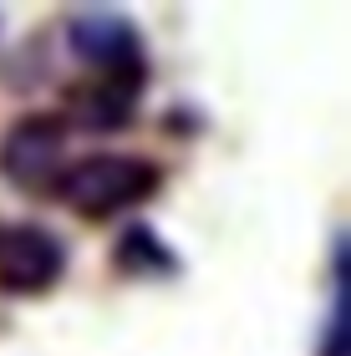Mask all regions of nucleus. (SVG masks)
Segmentation results:
<instances>
[{
  "label": "nucleus",
  "mask_w": 351,
  "mask_h": 356,
  "mask_svg": "<svg viewBox=\"0 0 351 356\" xmlns=\"http://www.w3.org/2000/svg\"><path fill=\"white\" fill-rule=\"evenodd\" d=\"M163 188V168L142 153H87L72 158V168L61 173L56 199L72 209L76 219H117L127 209L148 204L153 193Z\"/></svg>",
  "instance_id": "1"
},
{
  "label": "nucleus",
  "mask_w": 351,
  "mask_h": 356,
  "mask_svg": "<svg viewBox=\"0 0 351 356\" xmlns=\"http://www.w3.org/2000/svg\"><path fill=\"white\" fill-rule=\"evenodd\" d=\"M72 127L56 112H26L0 133V178L21 193H56L61 173L72 168Z\"/></svg>",
  "instance_id": "2"
},
{
  "label": "nucleus",
  "mask_w": 351,
  "mask_h": 356,
  "mask_svg": "<svg viewBox=\"0 0 351 356\" xmlns=\"http://www.w3.org/2000/svg\"><path fill=\"white\" fill-rule=\"evenodd\" d=\"M67 275V239L46 224H0V296H46Z\"/></svg>",
  "instance_id": "3"
},
{
  "label": "nucleus",
  "mask_w": 351,
  "mask_h": 356,
  "mask_svg": "<svg viewBox=\"0 0 351 356\" xmlns=\"http://www.w3.org/2000/svg\"><path fill=\"white\" fill-rule=\"evenodd\" d=\"M138 102H142V67L92 72L76 87H67V102H61L56 118L67 127H82V133H117L138 118Z\"/></svg>",
  "instance_id": "4"
},
{
  "label": "nucleus",
  "mask_w": 351,
  "mask_h": 356,
  "mask_svg": "<svg viewBox=\"0 0 351 356\" xmlns=\"http://www.w3.org/2000/svg\"><path fill=\"white\" fill-rule=\"evenodd\" d=\"M67 41H72V56L87 72H133V67H142L138 26L117 10H76L72 26H67Z\"/></svg>",
  "instance_id": "5"
},
{
  "label": "nucleus",
  "mask_w": 351,
  "mask_h": 356,
  "mask_svg": "<svg viewBox=\"0 0 351 356\" xmlns=\"http://www.w3.org/2000/svg\"><path fill=\"white\" fill-rule=\"evenodd\" d=\"M113 260H117V270H127V275H163V270H179V260L168 254V245H163L153 229H127L122 245L113 250Z\"/></svg>",
  "instance_id": "6"
},
{
  "label": "nucleus",
  "mask_w": 351,
  "mask_h": 356,
  "mask_svg": "<svg viewBox=\"0 0 351 356\" xmlns=\"http://www.w3.org/2000/svg\"><path fill=\"white\" fill-rule=\"evenodd\" d=\"M331 254H336V305H331V321H326V336H321V356H346V239H336L331 245Z\"/></svg>",
  "instance_id": "7"
}]
</instances>
